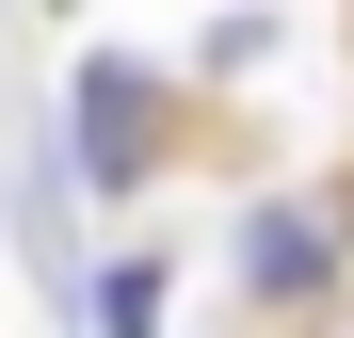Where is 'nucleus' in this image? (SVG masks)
<instances>
[{
  "label": "nucleus",
  "instance_id": "nucleus-3",
  "mask_svg": "<svg viewBox=\"0 0 354 338\" xmlns=\"http://www.w3.org/2000/svg\"><path fill=\"white\" fill-rule=\"evenodd\" d=\"M97 338H161V258H113L97 274Z\"/></svg>",
  "mask_w": 354,
  "mask_h": 338
},
{
  "label": "nucleus",
  "instance_id": "nucleus-2",
  "mask_svg": "<svg viewBox=\"0 0 354 338\" xmlns=\"http://www.w3.org/2000/svg\"><path fill=\"white\" fill-rule=\"evenodd\" d=\"M322 274H338V209H242V290L258 306H290V290H322Z\"/></svg>",
  "mask_w": 354,
  "mask_h": 338
},
{
  "label": "nucleus",
  "instance_id": "nucleus-1",
  "mask_svg": "<svg viewBox=\"0 0 354 338\" xmlns=\"http://www.w3.org/2000/svg\"><path fill=\"white\" fill-rule=\"evenodd\" d=\"M161 113H177V97H161V65H145V48H97V65H81V97H65V129H81V145H65V178L145 194V178H161Z\"/></svg>",
  "mask_w": 354,
  "mask_h": 338
}]
</instances>
